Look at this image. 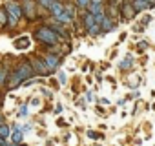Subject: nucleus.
Here are the masks:
<instances>
[{"instance_id": "1", "label": "nucleus", "mask_w": 155, "mask_h": 146, "mask_svg": "<svg viewBox=\"0 0 155 146\" xmlns=\"http://www.w3.org/2000/svg\"><path fill=\"white\" fill-rule=\"evenodd\" d=\"M35 38H37L38 42H42L44 46H48L49 49H53V48L58 44V40H60L58 33H57L53 28H48V26L38 28V29L35 31Z\"/></svg>"}, {"instance_id": "2", "label": "nucleus", "mask_w": 155, "mask_h": 146, "mask_svg": "<svg viewBox=\"0 0 155 146\" xmlns=\"http://www.w3.org/2000/svg\"><path fill=\"white\" fill-rule=\"evenodd\" d=\"M15 73L18 75V79L24 82V81H28V79H31V77L35 75V69H33L31 62H24V64H20V66L15 69Z\"/></svg>"}, {"instance_id": "3", "label": "nucleus", "mask_w": 155, "mask_h": 146, "mask_svg": "<svg viewBox=\"0 0 155 146\" xmlns=\"http://www.w3.org/2000/svg\"><path fill=\"white\" fill-rule=\"evenodd\" d=\"M31 66H33L35 73H38V75H42V77H48L49 71H51V69L48 68L46 60H44V58H38V57H31Z\"/></svg>"}, {"instance_id": "4", "label": "nucleus", "mask_w": 155, "mask_h": 146, "mask_svg": "<svg viewBox=\"0 0 155 146\" xmlns=\"http://www.w3.org/2000/svg\"><path fill=\"white\" fill-rule=\"evenodd\" d=\"M22 13L29 18V20H35L38 15H37V2L35 0H24L22 4Z\"/></svg>"}, {"instance_id": "5", "label": "nucleus", "mask_w": 155, "mask_h": 146, "mask_svg": "<svg viewBox=\"0 0 155 146\" xmlns=\"http://www.w3.org/2000/svg\"><path fill=\"white\" fill-rule=\"evenodd\" d=\"M4 8H6L8 15H9V17H13V18H17V20L24 15V13H22V6H18L17 2H8Z\"/></svg>"}, {"instance_id": "6", "label": "nucleus", "mask_w": 155, "mask_h": 146, "mask_svg": "<svg viewBox=\"0 0 155 146\" xmlns=\"http://www.w3.org/2000/svg\"><path fill=\"white\" fill-rule=\"evenodd\" d=\"M44 60H46V64H48L49 69H57V68L60 66V62H62L60 55H57V53H48V55L44 57Z\"/></svg>"}, {"instance_id": "7", "label": "nucleus", "mask_w": 155, "mask_h": 146, "mask_svg": "<svg viewBox=\"0 0 155 146\" xmlns=\"http://www.w3.org/2000/svg\"><path fill=\"white\" fill-rule=\"evenodd\" d=\"M131 6H133L135 13H140V11H144V9H151V8H153L151 4L146 2V0H131Z\"/></svg>"}, {"instance_id": "8", "label": "nucleus", "mask_w": 155, "mask_h": 146, "mask_svg": "<svg viewBox=\"0 0 155 146\" xmlns=\"http://www.w3.org/2000/svg\"><path fill=\"white\" fill-rule=\"evenodd\" d=\"M120 15H124V18H131V17H135V9H133L131 2H124V4L120 6Z\"/></svg>"}, {"instance_id": "9", "label": "nucleus", "mask_w": 155, "mask_h": 146, "mask_svg": "<svg viewBox=\"0 0 155 146\" xmlns=\"http://www.w3.org/2000/svg\"><path fill=\"white\" fill-rule=\"evenodd\" d=\"M49 11L53 13V18H57V17H60V15L66 11V6H64L62 2H53V6L49 8Z\"/></svg>"}, {"instance_id": "10", "label": "nucleus", "mask_w": 155, "mask_h": 146, "mask_svg": "<svg viewBox=\"0 0 155 146\" xmlns=\"http://www.w3.org/2000/svg\"><path fill=\"white\" fill-rule=\"evenodd\" d=\"M82 22H84V29H90L91 26H95V24H97V22H95V15H91L90 11L82 15Z\"/></svg>"}, {"instance_id": "11", "label": "nucleus", "mask_w": 155, "mask_h": 146, "mask_svg": "<svg viewBox=\"0 0 155 146\" xmlns=\"http://www.w3.org/2000/svg\"><path fill=\"white\" fill-rule=\"evenodd\" d=\"M101 28H102V33H110V31H113V29H115V22H113L110 17H106V18L102 20Z\"/></svg>"}, {"instance_id": "12", "label": "nucleus", "mask_w": 155, "mask_h": 146, "mask_svg": "<svg viewBox=\"0 0 155 146\" xmlns=\"http://www.w3.org/2000/svg\"><path fill=\"white\" fill-rule=\"evenodd\" d=\"M29 48V37H18L15 40V49H28Z\"/></svg>"}, {"instance_id": "13", "label": "nucleus", "mask_w": 155, "mask_h": 146, "mask_svg": "<svg viewBox=\"0 0 155 146\" xmlns=\"http://www.w3.org/2000/svg\"><path fill=\"white\" fill-rule=\"evenodd\" d=\"M131 66H133V58H131V55H126V57L120 60V64H119V69H122V71H124V69H130Z\"/></svg>"}, {"instance_id": "14", "label": "nucleus", "mask_w": 155, "mask_h": 146, "mask_svg": "<svg viewBox=\"0 0 155 146\" xmlns=\"http://www.w3.org/2000/svg\"><path fill=\"white\" fill-rule=\"evenodd\" d=\"M11 139H13L15 144H20V142L24 141V131H22V130H17L15 133H11Z\"/></svg>"}, {"instance_id": "15", "label": "nucleus", "mask_w": 155, "mask_h": 146, "mask_svg": "<svg viewBox=\"0 0 155 146\" xmlns=\"http://www.w3.org/2000/svg\"><path fill=\"white\" fill-rule=\"evenodd\" d=\"M88 9H90V13H91V15H99V13H104V11H106L102 6H97V4H90V6H88Z\"/></svg>"}, {"instance_id": "16", "label": "nucleus", "mask_w": 155, "mask_h": 146, "mask_svg": "<svg viewBox=\"0 0 155 146\" xmlns=\"http://www.w3.org/2000/svg\"><path fill=\"white\" fill-rule=\"evenodd\" d=\"M101 33H102L101 24H95V26H91V28L88 29V35H91V37H97V35H101Z\"/></svg>"}, {"instance_id": "17", "label": "nucleus", "mask_w": 155, "mask_h": 146, "mask_svg": "<svg viewBox=\"0 0 155 146\" xmlns=\"http://www.w3.org/2000/svg\"><path fill=\"white\" fill-rule=\"evenodd\" d=\"M8 24V11L6 8H0V26H6Z\"/></svg>"}, {"instance_id": "18", "label": "nucleus", "mask_w": 155, "mask_h": 146, "mask_svg": "<svg viewBox=\"0 0 155 146\" xmlns=\"http://www.w3.org/2000/svg\"><path fill=\"white\" fill-rule=\"evenodd\" d=\"M11 135V130H9V126L8 124H2V126H0V137H9Z\"/></svg>"}, {"instance_id": "19", "label": "nucleus", "mask_w": 155, "mask_h": 146, "mask_svg": "<svg viewBox=\"0 0 155 146\" xmlns=\"http://www.w3.org/2000/svg\"><path fill=\"white\" fill-rule=\"evenodd\" d=\"M75 6H79V8H88L91 4V0H73Z\"/></svg>"}, {"instance_id": "20", "label": "nucleus", "mask_w": 155, "mask_h": 146, "mask_svg": "<svg viewBox=\"0 0 155 146\" xmlns=\"http://www.w3.org/2000/svg\"><path fill=\"white\" fill-rule=\"evenodd\" d=\"M38 4H40L42 8H46V9H49V8L53 6V0H38Z\"/></svg>"}, {"instance_id": "21", "label": "nucleus", "mask_w": 155, "mask_h": 146, "mask_svg": "<svg viewBox=\"0 0 155 146\" xmlns=\"http://www.w3.org/2000/svg\"><path fill=\"white\" fill-rule=\"evenodd\" d=\"M6 77H8V69H6V68H2V69H0V84L6 81Z\"/></svg>"}, {"instance_id": "22", "label": "nucleus", "mask_w": 155, "mask_h": 146, "mask_svg": "<svg viewBox=\"0 0 155 146\" xmlns=\"http://www.w3.org/2000/svg\"><path fill=\"white\" fill-rule=\"evenodd\" d=\"M146 48H148V42H144V40H142V42H139V46H137V51H140V53H142Z\"/></svg>"}, {"instance_id": "23", "label": "nucleus", "mask_w": 155, "mask_h": 146, "mask_svg": "<svg viewBox=\"0 0 155 146\" xmlns=\"http://www.w3.org/2000/svg\"><path fill=\"white\" fill-rule=\"evenodd\" d=\"M26 113H28V106L24 104V106L20 108V111H18V117H26Z\"/></svg>"}, {"instance_id": "24", "label": "nucleus", "mask_w": 155, "mask_h": 146, "mask_svg": "<svg viewBox=\"0 0 155 146\" xmlns=\"http://www.w3.org/2000/svg\"><path fill=\"white\" fill-rule=\"evenodd\" d=\"M88 137H91V139H101L102 135H101V133H95V131H88Z\"/></svg>"}, {"instance_id": "25", "label": "nucleus", "mask_w": 155, "mask_h": 146, "mask_svg": "<svg viewBox=\"0 0 155 146\" xmlns=\"http://www.w3.org/2000/svg\"><path fill=\"white\" fill-rule=\"evenodd\" d=\"M58 81H60V84H66V75H64L62 71L58 73Z\"/></svg>"}, {"instance_id": "26", "label": "nucleus", "mask_w": 155, "mask_h": 146, "mask_svg": "<svg viewBox=\"0 0 155 146\" xmlns=\"http://www.w3.org/2000/svg\"><path fill=\"white\" fill-rule=\"evenodd\" d=\"M151 22V17H144L142 18V26H146V24H150Z\"/></svg>"}, {"instance_id": "27", "label": "nucleus", "mask_w": 155, "mask_h": 146, "mask_svg": "<svg viewBox=\"0 0 155 146\" xmlns=\"http://www.w3.org/2000/svg\"><path fill=\"white\" fill-rule=\"evenodd\" d=\"M111 4H113V6H119V4L122 6V4H124V0H111Z\"/></svg>"}, {"instance_id": "28", "label": "nucleus", "mask_w": 155, "mask_h": 146, "mask_svg": "<svg viewBox=\"0 0 155 146\" xmlns=\"http://www.w3.org/2000/svg\"><path fill=\"white\" fill-rule=\"evenodd\" d=\"M104 0H91V4H97V6H102Z\"/></svg>"}, {"instance_id": "29", "label": "nucleus", "mask_w": 155, "mask_h": 146, "mask_svg": "<svg viewBox=\"0 0 155 146\" xmlns=\"http://www.w3.org/2000/svg\"><path fill=\"white\" fill-rule=\"evenodd\" d=\"M0 146H8V144H6V139H4V137H0Z\"/></svg>"}, {"instance_id": "30", "label": "nucleus", "mask_w": 155, "mask_h": 146, "mask_svg": "<svg viewBox=\"0 0 155 146\" xmlns=\"http://www.w3.org/2000/svg\"><path fill=\"white\" fill-rule=\"evenodd\" d=\"M148 4H151V6H155V0H146Z\"/></svg>"}, {"instance_id": "31", "label": "nucleus", "mask_w": 155, "mask_h": 146, "mask_svg": "<svg viewBox=\"0 0 155 146\" xmlns=\"http://www.w3.org/2000/svg\"><path fill=\"white\" fill-rule=\"evenodd\" d=\"M4 124V121H2V115H0V126H2Z\"/></svg>"}, {"instance_id": "32", "label": "nucleus", "mask_w": 155, "mask_h": 146, "mask_svg": "<svg viewBox=\"0 0 155 146\" xmlns=\"http://www.w3.org/2000/svg\"><path fill=\"white\" fill-rule=\"evenodd\" d=\"M53 2H60V0H53Z\"/></svg>"}, {"instance_id": "33", "label": "nucleus", "mask_w": 155, "mask_h": 146, "mask_svg": "<svg viewBox=\"0 0 155 146\" xmlns=\"http://www.w3.org/2000/svg\"><path fill=\"white\" fill-rule=\"evenodd\" d=\"M0 106H2V101H0Z\"/></svg>"}, {"instance_id": "34", "label": "nucleus", "mask_w": 155, "mask_h": 146, "mask_svg": "<svg viewBox=\"0 0 155 146\" xmlns=\"http://www.w3.org/2000/svg\"><path fill=\"white\" fill-rule=\"evenodd\" d=\"M153 110H155V104H153Z\"/></svg>"}]
</instances>
